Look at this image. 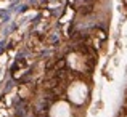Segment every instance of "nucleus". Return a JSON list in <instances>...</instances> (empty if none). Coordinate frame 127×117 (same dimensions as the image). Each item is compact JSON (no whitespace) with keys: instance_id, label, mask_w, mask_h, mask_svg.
I'll list each match as a JSON object with an SVG mask.
<instances>
[{"instance_id":"f257e3e1","label":"nucleus","mask_w":127,"mask_h":117,"mask_svg":"<svg viewBox=\"0 0 127 117\" xmlns=\"http://www.w3.org/2000/svg\"><path fill=\"white\" fill-rule=\"evenodd\" d=\"M85 95H87V90H85L84 83H74V85L71 87V90H69V96H71L72 101H76V103H82L84 98H85Z\"/></svg>"},{"instance_id":"f03ea898","label":"nucleus","mask_w":127,"mask_h":117,"mask_svg":"<svg viewBox=\"0 0 127 117\" xmlns=\"http://www.w3.org/2000/svg\"><path fill=\"white\" fill-rule=\"evenodd\" d=\"M52 116H53V117H68V116H69V108H68V104H64V103H58V104L53 108Z\"/></svg>"}]
</instances>
